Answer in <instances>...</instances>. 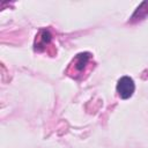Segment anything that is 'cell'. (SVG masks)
Listing matches in <instances>:
<instances>
[{"mask_svg":"<svg viewBox=\"0 0 148 148\" xmlns=\"http://www.w3.org/2000/svg\"><path fill=\"white\" fill-rule=\"evenodd\" d=\"M91 60V54L89 52H82L76 54V57L73 59V61L71 62L69 67H68V75H71L72 77H77L79 75H82L87 67L89 66V62Z\"/></svg>","mask_w":148,"mask_h":148,"instance_id":"obj_1","label":"cell"},{"mask_svg":"<svg viewBox=\"0 0 148 148\" xmlns=\"http://www.w3.org/2000/svg\"><path fill=\"white\" fill-rule=\"evenodd\" d=\"M135 89V84L132 77L130 76H123L117 82V92L123 99L130 98Z\"/></svg>","mask_w":148,"mask_h":148,"instance_id":"obj_2","label":"cell"},{"mask_svg":"<svg viewBox=\"0 0 148 148\" xmlns=\"http://www.w3.org/2000/svg\"><path fill=\"white\" fill-rule=\"evenodd\" d=\"M52 35L49 30L43 29L39 31V34L36 36V40H35V50L36 51H42L43 49H45V46L51 42Z\"/></svg>","mask_w":148,"mask_h":148,"instance_id":"obj_3","label":"cell"}]
</instances>
